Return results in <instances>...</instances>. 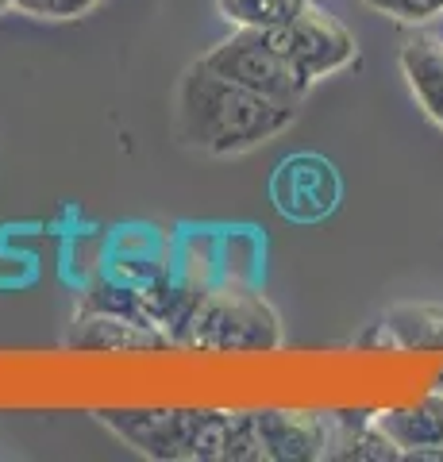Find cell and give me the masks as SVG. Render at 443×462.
Here are the masks:
<instances>
[{"label": "cell", "mask_w": 443, "mask_h": 462, "mask_svg": "<svg viewBox=\"0 0 443 462\" xmlns=\"http://www.w3.org/2000/svg\"><path fill=\"white\" fill-rule=\"evenodd\" d=\"M297 108L259 97L243 85L220 78L205 62H193L178 89V127L189 147L205 154H243L259 143L281 135Z\"/></svg>", "instance_id": "1"}, {"label": "cell", "mask_w": 443, "mask_h": 462, "mask_svg": "<svg viewBox=\"0 0 443 462\" xmlns=\"http://www.w3.org/2000/svg\"><path fill=\"white\" fill-rule=\"evenodd\" d=\"M278 339V316L247 289H220L201 297L181 324V343L201 346V351H274Z\"/></svg>", "instance_id": "2"}, {"label": "cell", "mask_w": 443, "mask_h": 462, "mask_svg": "<svg viewBox=\"0 0 443 462\" xmlns=\"http://www.w3.org/2000/svg\"><path fill=\"white\" fill-rule=\"evenodd\" d=\"M201 62L217 69L220 78L290 108L301 105V97L312 89V81L278 51V42L270 39L266 27H239L235 35L217 42Z\"/></svg>", "instance_id": "3"}, {"label": "cell", "mask_w": 443, "mask_h": 462, "mask_svg": "<svg viewBox=\"0 0 443 462\" xmlns=\"http://www.w3.org/2000/svg\"><path fill=\"white\" fill-rule=\"evenodd\" d=\"M266 32L278 42V51L290 58L309 81L339 74V69H347L355 58H359L355 35L320 5H309L301 16H293L281 27H266Z\"/></svg>", "instance_id": "4"}, {"label": "cell", "mask_w": 443, "mask_h": 462, "mask_svg": "<svg viewBox=\"0 0 443 462\" xmlns=\"http://www.w3.org/2000/svg\"><path fill=\"white\" fill-rule=\"evenodd\" d=\"M339 173L320 154H293L270 178V200L293 224H317L339 205Z\"/></svg>", "instance_id": "5"}, {"label": "cell", "mask_w": 443, "mask_h": 462, "mask_svg": "<svg viewBox=\"0 0 443 462\" xmlns=\"http://www.w3.org/2000/svg\"><path fill=\"white\" fill-rule=\"evenodd\" d=\"M105 428L147 458H189L197 409H108Z\"/></svg>", "instance_id": "6"}, {"label": "cell", "mask_w": 443, "mask_h": 462, "mask_svg": "<svg viewBox=\"0 0 443 462\" xmlns=\"http://www.w3.org/2000/svg\"><path fill=\"white\" fill-rule=\"evenodd\" d=\"M266 443V458L270 462H309V458H328V443H332V431L328 420L309 412H254Z\"/></svg>", "instance_id": "7"}, {"label": "cell", "mask_w": 443, "mask_h": 462, "mask_svg": "<svg viewBox=\"0 0 443 462\" xmlns=\"http://www.w3.org/2000/svg\"><path fill=\"white\" fill-rule=\"evenodd\" d=\"M374 424L401 447V458H443V393L378 412Z\"/></svg>", "instance_id": "8"}, {"label": "cell", "mask_w": 443, "mask_h": 462, "mask_svg": "<svg viewBox=\"0 0 443 462\" xmlns=\"http://www.w3.org/2000/svg\"><path fill=\"white\" fill-rule=\"evenodd\" d=\"M401 69L420 108L443 127V47L436 39H412L401 51Z\"/></svg>", "instance_id": "9"}, {"label": "cell", "mask_w": 443, "mask_h": 462, "mask_svg": "<svg viewBox=\"0 0 443 462\" xmlns=\"http://www.w3.org/2000/svg\"><path fill=\"white\" fill-rule=\"evenodd\" d=\"M74 343L89 346V351H135V346H159L162 336H154V324L97 312L93 320H85V331L74 336Z\"/></svg>", "instance_id": "10"}, {"label": "cell", "mask_w": 443, "mask_h": 462, "mask_svg": "<svg viewBox=\"0 0 443 462\" xmlns=\"http://www.w3.org/2000/svg\"><path fill=\"white\" fill-rule=\"evenodd\" d=\"M328 458H355V462H385V458H401V447H397L385 431L374 424V416L363 420L359 428L343 424L339 431H332V443H328Z\"/></svg>", "instance_id": "11"}, {"label": "cell", "mask_w": 443, "mask_h": 462, "mask_svg": "<svg viewBox=\"0 0 443 462\" xmlns=\"http://www.w3.org/2000/svg\"><path fill=\"white\" fill-rule=\"evenodd\" d=\"M224 20L235 27H281L312 5V0H217Z\"/></svg>", "instance_id": "12"}, {"label": "cell", "mask_w": 443, "mask_h": 462, "mask_svg": "<svg viewBox=\"0 0 443 462\" xmlns=\"http://www.w3.org/2000/svg\"><path fill=\"white\" fill-rule=\"evenodd\" d=\"M227 462H263L266 458V443L254 412H232V431H227Z\"/></svg>", "instance_id": "13"}, {"label": "cell", "mask_w": 443, "mask_h": 462, "mask_svg": "<svg viewBox=\"0 0 443 462\" xmlns=\"http://www.w3.org/2000/svg\"><path fill=\"white\" fill-rule=\"evenodd\" d=\"M366 5L393 20H405V23H424L443 12V0H366Z\"/></svg>", "instance_id": "14"}]
</instances>
